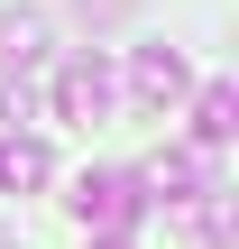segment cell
<instances>
[{
    "instance_id": "cell-2",
    "label": "cell",
    "mask_w": 239,
    "mask_h": 249,
    "mask_svg": "<svg viewBox=\"0 0 239 249\" xmlns=\"http://www.w3.org/2000/svg\"><path fill=\"white\" fill-rule=\"evenodd\" d=\"M129 185H138V203H147V194H166V203H203V194H221V185H212V166H203L193 148H157Z\"/></svg>"
},
{
    "instance_id": "cell-7",
    "label": "cell",
    "mask_w": 239,
    "mask_h": 249,
    "mask_svg": "<svg viewBox=\"0 0 239 249\" xmlns=\"http://www.w3.org/2000/svg\"><path fill=\"white\" fill-rule=\"evenodd\" d=\"M230 129H239V92H230V83H203V92H193V139L221 148Z\"/></svg>"
},
{
    "instance_id": "cell-5",
    "label": "cell",
    "mask_w": 239,
    "mask_h": 249,
    "mask_svg": "<svg viewBox=\"0 0 239 249\" xmlns=\"http://www.w3.org/2000/svg\"><path fill=\"white\" fill-rule=\"evenodd\" d=\"M55 176V157H46V139H28V129H9L0 139V194H37Z\"/></svg>"
},
{
    "instance_id": "cell-9",
    "label": "cell",
    "mask_w": 239,
    "mask_h": 249,
    "mask_svg": "<svg viewBox=\"0 0 239 249\" xmlns=\"http://www.w3.org/2000/svg\"><path fill=\"white\" fill-rule=\"evenodd\" d=\"M0 249H9V231H0Z\"/></svg>"
},
{
    "instance_id": "cell-8",
    "label": "cell",
    "mask_w": 239,
    "mask_h": 249,
    "mask_svg": "<svg viewBox=\"0 0 239 249\" xmlns=\"http://www.w3.org/2000/svg\"><path fill=\"white\" fill-rule=\"evenodd\" d=\"M92 249H129V240H92Z\"/></svg>"
},
{
    "instance_id": "cell-4",
    "label": "cell",
    "mask_w": 239,
    "mask_h": 249,
    "mask_svg": "<svg viewBox=\"0 0 239 249\" xmlns=\"http://www.w3.org/2000/svg\"><path fill=\"white\" fill-rule=\"evenodd\" d=\"M0 65H9V83L28 65H46V9H0Z\"/></svg>"
},
{
    "instance_id": "cell-1",
    "label": "cell",
    "mask_w": 239,
    "mask_h": 249,
    "mask_svg": "<svg viewBox=\"0 0 239 249\" xmlns=\"http://www.w3.org/2000/svg\"><path fill=\"white\" fill-rule=\"evenodd\" d=\"M138 213H147V203H138V185H129V176H83V185H74V222H83V231H101V240H129V231H138Z\"/></svg>"
},
{
    "instance_id": "cell-6",
    "label": "cell",
    "mask_w": 239,
    "mask_h": 249,
    "mask_svg": "<svg viewBox=\"0 0 239 249\" xmlns=\"http://www.w3.org/2000/svg\"><path fill=\"white\" fill-rule=\"evenodd\" d=\"M129 83H138V102H147V111H166V102L184 92V55H175V46H138Z\"/></svg>"
},
{
    "instance_id": "cell-3",
    "label": "cell",
    "mask_w": 239,
    "mask_h": 249,
    "mask_svg": "<svg viewBox=\"0 0 239 249\" xmlns=\"http://www.w3.org/2000/svg\"><path fill=\"white\" fill-rule=\"evenodd\" d=\"M55 111H64V120H83V129H92V120H101V111H111V65H101V55H74V65H64V74H55Z\"/></svg>"
}]
</instances>
